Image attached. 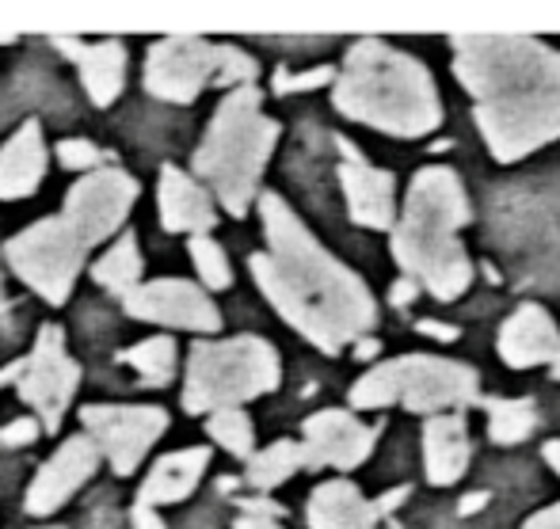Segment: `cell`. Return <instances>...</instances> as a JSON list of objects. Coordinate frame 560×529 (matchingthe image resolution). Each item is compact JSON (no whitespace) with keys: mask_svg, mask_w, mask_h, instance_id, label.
I'll return each instance as SVG.
<instances>
[{"mask_svg":"<svg viewBox=\"0 0 560 529\" xmlns=\"http://www.w3.org/2000/svg\"><path fill=\"white\" fill-rule=\"evenodd\" d=\"M259 213H264L267 251L252 256L248 267L275 309L328 354L366 336L377 309L359 274L336 263L279 195H264Z\"/></svg>","mask_w":560,"mask_h":529,"instance_id":"6da1fadb","label":"cell"},{"mask_svg":"<svg viewBox=\"0 0 560 529\" xmlns=\"http://www.w3.org/2000/svg\"><path fill=\"white\" fill-rule=\"evenodd\" d=\"M454 73L477 99L495 161L511 164L560 138V54L530 35H454Z\"/></svg>","mask_w":560,"mask_h":529,"instance_id":"7a4b0ae2","label":"cell"},{"mask_svg":"<svg viewBox=\"0 0 560 529\" xmlns=\"http://www.w3.org/2000/svg\"><path fill=\"white\" fill-rule=\"evenodd\" d=\"M336 107L393 138H423L443 122L431 73L412 54L393 50L382 38L351 46L343 73H336Z\"/></svg>","mask_w":560,"mask_h":529,"instance_id":"3957f363","label":"cell"},{"mask_svg":"<svg viewBox=\"0 0 560 529\" xmlns=\"http://www.w3.org/2000/svg\"><path fill=\"white\" fill-rule=\"evenodd\" d=\"M469 221L462 179L450 168H428L412 179V191L405 202V218L393 233V256L400 271L416 286L431 290L439 302H454L465 294L472 271L465 256L457 228Z\"/></svg>","mask_w":560,"mask_h":529,"instance_id":"277c9868","label":"cell"},{"mask_svg":"<svg viewBox=\"0 0 560 529\" xmlns=\"http://www.w3.org/2000/svg\"><path fill=\"white\" fill-rule=\"evenodd\" d=\"M279 141V126L259 110L256 84L233 89L210 118V130L195 153V172L218 191L222 207L241 218L264 176V164Z\"/></svg>","mask_w":560,"mask_h":529,"instance_id":"5b68a950","label":"cell"},{"mask_svg":"<svg viewBox=\"0 0 560 529\" xmlns=\"http://www.w3.org/2000/svg\"><path fill=\"white\" fill-rule=\"evenodd\" d=\"M279 385V354L267 339L236 336L225 343H195L187 358L184 408L225 412L244 400H256Z\"/></svg>","mask_w":560,"mask_h":529,"instance_id":"8992f818","label":"cell"},{"mask_svg":"<svg viewBox=\"0 0 560 529\" xmlns=\"http://www.w3.org/2000/svg\"><path fill=\"white\" fill-rule=\"evenodd\" d=\"M472 400H477V369L431 354H405L397 362H385L351 389L354 408L405 404L408 412H435Z\"/></svg>","mask_w":560,"mask_h":529,"instance_id":"52a82bcc","label":"cell"},{"mask_svg":"<svg viewBox=\"0 0 560 529\" xmlns=\"http://www.w3.org/2000/svg\"><path fill=\"white\" fill-rule=\"evenodd\" d=\"M210 81L218 84H252L256 61L236 46H210L195 35H168L149 46L145 89L168 104H191Z\"/></svg>","mask_w":560,"mask_h":529,"instance_id":"ba28073f","label":"cell"},{"mask_svg":"<svg viewBox=\"0 0 560 529\" xmlns=\"http://www.w3.org/2000/svg\"><path fill=\"white\" fill-rule=\"evenodd\" d=\"M12 271L35 290L38 297H46L50 305H61L73 290L77 274L84 263V244L73 228L66 225V218H46L38 225L23 228L20 236H12L4 248Z\"/></svg>","mask_w":560,"mask_h":529,"instance_id":"9c48e42d","label":"cell"},{"mask_svg":"<svg viewBox=\"0 0 560 529\" xmlns=\"http://www.w3.org/2000/svg\"><path fill=\"white\" fill-rule=\"evenodd\" d=\"M77 385H81V366L66 354V339H61L58 324H46V328L38 331L31 358L23 362L20 397L27 400L31 408H38L46 431H58Z\"/></svg>","mask_w":560,"mask_h":529,"instance_id":"30bf717a","label":"cell"},{"mask_svg":"<svg viewBox=\"0 0 560 529\" xmlns=\"http://www.w3.org/2000/svg\"><path fill=\"white\" fill-rule=\"evenodd\" d=\"M81 423L89 426V438L96 442V449H104L112 469L118 477H126V472L138 469L141 457L149 454V446L164 434L168 415L161 408L104 404V408H84Z\"/></svg>","mask_w":560,"mask_h":529,"instance_id":"8fae6325","label":"cell"},{"mask_svg":"<svg viewBox=\"0 0 560 529\" xmlns=\"http://www.w3.org/2000/svg\"><path fill=\"white\" fill-rule=\"evenodd\" d=\"M133 199H138V184L126 172L104 168L96 176L81 179L66 199V225L81 236V244H100L112 236L122 218L130 213Z\"/></svg>","mask_w":560,"mask_h":529,"instance_id":"7c38bea8","label":"cell"},{"mask_svg":"<svg viewBox=\"0 0 560 529\" xmlns=\"http://www.w3.org/2000/svg\"><path fill=\"white\" fill-rule=\"evenodd\" d=\"M126 313L153 324H168V328H187V331H214L222 317H218L214 302L202 294L199 286L179 279H161L138 286L126 294Z\"/></svg>","mask_w":560,"mask_h":529,"instance_id":"4fadbf2b","label":"cell"},{"mask_svg":"<svg viewBox=\"0 0 560 529\" xmlns=\"http://www.w3.org/2000/svg\"><path fill=\"white\" fill-rule=\"evenodd\" d=\"M339 179H343L347 210L354 225L389 228L397 225V184L389 172L374 168L351 141L339 138Z\"/></svg>","mask_w":560,"mask_h":529,"instance_id":"5bb4252c","label":"cell"},{"mask_svg":"<svg viewBox=\"0 0 560 529\" xmlns=\"http://www.w3.org/2000/svg\"><path fill=\"white\" fill-rule=\"evenodd\" d=\"M302 431H305L302 457L313 469H320V465L354 469V465L366 461V454L374 449V431L362 426L347 412H320V415H313V420H305Z\"/></svg>","mask_w":560,"mask_h":529,"instance_id":"9a60e30c","label":"cell"},{"mask_svg":"<svg viewBox=\"0 0 560 529\" xmlns=\"http://www.w3.org/2000/svg\"><path fill=\"white\" fill-rule=\"evenodd\" d=\"M100 449L92 438H69L50 461L38 469L35 484L27 487V510L31 515H54L84 480L96 472Z\"/></svg>","mask_w":560,"mask_h":529,"instance_id":"2e32d148","label":"cell"},{"mask_svg":"<svg viewBox=\"0 0 560 529\" xmlns=\"http://www.w3.org/2000/svg\"><path fill=\"white\" fill-rule=\"evenodd\" d=\"M500 354L508 366L530 369L541 362H557L560 354V328L541 305H523L500 331Z\"/></svg>","mask_w":560,"mask_h":529,"instance_id":"e0dca14e","label":"cell"},{"mask_svg":"<svg viewBox=\"0 0 560 529\" xmlns=\"http://www.w3.org/2000/svg\"><path fill=\"white\" fill-rule=\"evenodd\" d=\"M54 46H58L66 58L77 61L92 104L96 107L115 104V96L122 92V81H126V46L118 43V38L92 43V46H81V38H54Z\"/></svg>","mask_w":560,"mask_h":529,"instance_id":"ac0fdd59","label":"cell"},{"mask_svg":"<svg viewBox=\"0 0 560 529\" xmlns=\"http://www.w3.org/2000/svg\"><path fill=\"white\" fill-rule=\"evenodd\" d=\"M156 207H161V221L168 233H210L218 221L214 202L210 195L195 184L191 176H184L179 168L161 172V195H156Z\"/></svg>","mask_w":560,"mask_h":529,"instance_id":"d6986e66","label":"cell"},{"mask_svg":"<svg viewBox=\"0 0 560 529\" xmlns=\"http://www.w3.org/2000/svg\"><path fill=\"white\" fill-rule=\"evenodd\" d=\"M46 176V145H43V126L35 118L12 133L4 149H0V199H27Z\"/></svg>","mask_w":560,"mask_h":529,"instance_id":"ffe728a7","label":"cell"},{"mask_svg":"<svg viewBox=\"0 0 560 529\" xmlns=\"http://www.w3.org/2000/svg\"><path fill=\"white\" fill-rule=\"evenodd\" d=\"M210 465V454L202 446L195 449H179V454H168L153 465L149 480L141 484V507H161V503H179L195 492V484L202 480Z\"/></svg>","mask_w":560,"mask_h":529,"instance_id":"44dd1931","label":"cell"},{"mask_svg":"<svg viewBox=\"0 0 560 529\" xmlns=\"http://www.w3.org/2000/svg\"><path fill=\"white\" fill-rule=\"evenodd\" d=\"M423 457H428V480L439 487L454 484L469 465V434L462 415H435L423 426Z\"/></svg>","mask_w":560,"mask_h":529,"instance_id":"7402d4cb","label":"cell"},{"mask_svg":"<svg viewBox=\"0 0 560 529\" xmlns=\"http://www.w3.org/2000/svg\"><path fill=\"white\" fill-rule=\"evenodd\" d=\"M377 507L347 480L320 484L310 499V529H374Z\"/></svg>","mask_w":560,"mask_h":529,"instance_id":"603a6c76","label":"cell"},{"mask_svg":"<svg viewBox=\"0 0 560 529\" xmlns=\"http://www.w3.org/2000/svg\"><path fill=\"white\" fill-rule=\"evenodd\" d=\"M92 279H96L100 286L115 290V294H130V290H138L141 256H138V240H133V233L118 236L115 248L107 251L96 267H92Z\"/></svg>","mask_w":560,"mask_h":529,"instance_id":"cb8c5ba5","label":"cell"},{"mask_svg":"<svg viewBox=\"0 0 560 529\" xmlns=\"http://www.w3.org/2000/svg\"><path fill=\"white\" fill-rule=\"evenodd\" d=\"M298 469H305V457H302V446L294 442H275L271 449L252 457L248 465V484L252 487H275L282 480H290Z\"/></svg>","mask_w":560,"mask_h":529,"instance_id":"d4e9b609","label":"cell"},{"mask_svg":"<svg viewBox=\"0 0 560 529\" xmlns=\"http://www.w3.org/2000/svg\"><path fill=\"white\" fill-rule=\"evenodd\" d=\"M538 415H534L530 400H492L488 404V438L500 446H515L534 431Z\"/></svg>","mask_w":560,"mask_h":529,"instance_id":"484cf974","label":"cell"},{"mask_svg":"<svg viewBox=\"0 0 560 529\" xmlns=\"http://www.w3.org/2000/svg\"><path fill=\"white\" fill-rule=\"evenodd\" d=\"M126 366H133L149 385H168L172 381V369H176V343L164 336L156 339H145L141 346L122 354Z\"/></svg>","mask_w":560,"mask_h":529,"instance_id":"4316f807","label":"cell"},{"mask_svg":"<svg viewBox=\"0 0 560 529\" xmlns=\"http://www.w3.org/2000/svg\"><path fill=\"white\" fill-rule=\"evenodd\" d=\"M210 438L222 442L233 457H248L252 454V420L244 408H225V412L210 415Z\"/></svg>","mask_w":560,"mask_h":529,"instance_id":"83f0119b","label":"cell"},{"mask_svg":"<svg viewBox=\"0 0 560 529\" xmlns=\"http://www.w3.org/2000/svg\"><path fill=\"white\" fill-rule=\"evenodd\" d=\"M191 256H195V267H199V279L207 282L210 290L233 286V271H229L222 244H214L210 236H191Z\"/></svg>","mask_w":560,"mask_h":529,"instance_id":"f1b7e54d","label":"cell"},{"mask_svg":"<svg viewBox=\"0 0 560 529\" xmlns=\"http://www.w3.org/2000/svg\"><path fill=\"white\" fill-rule=\"evenodd\" d=\"M336 81V69H310V73H279L275 77V92L287 96V92H305V89H320V84Z\"/></svg>","mask_w":560,"mask_h":529,"instance_id":"f546056e","label":"cell"},{"mask_svg":"<svg viewBox=\"0 0 560 529\" xmlns=\"http://www.w3.org/2000/svg\"><path fill=\"white\" fill-rule=\"evenodd\" d=\"M58 156H61V164H66V168H96V164L104 161V153H100V149L92 145V141H84V138L61 141Z\"/></svg>","mask_w":560,"mask_h":529,"instance_id":"4dcf8cb0","label":"cell"},{"mask_svg":"<svg viewBox=\"0 0 560 529\" xmlns=\"http://www.w3.org/2000/svg\"><path fill=\"white\" fill-rule=\"evenodd\" d=\"M38 438V423L35 420H15L0 431V446H27V442Z\"/></svg>","mask_w":560,"mask_h":529,"instance_id":"1f68e13d","label":"cell"},{"mask_svg":"<svg viewBox=\"0 0 560 529\" xmlns=\"http://www.w3.org/2000/svg\"><path fill=\"white\" fill-rule=\"evenodd\" d=\"M420 331L431 339H443V343H454L457 339V328L454 324H439V320H420Z\"/></svg>","mask_w":560,"mask_h":529,"instance_id":"d6a6232c","label":"cell"},{"mask_svg":"<svg viewBox=\"0 0 560 529\" xmlns=\"http://www.w3.org/2000/svg\"><path fill=\"white\" fill-rule=\"evenodd\" d=\"M133 529H164L161 526V515H156V510L153 507H141V503H138V507H133Z\"/></svg>","mask_w":560,"mask_h":529,"instance_id":"836d02e7","label":"cell"},{"mask_svg":"<svg viewBox=\"0 0 560 529\" xmlns=\"http://www.w3.org/2000/svg\"><path fill=\"white\" fill-rule=\"evenodd\" d=\"M416 294H420V286H416L412 279H400L397 286H393V305H397V309H400V305H412Z\"/></svg>","mask_w":560,"mask_h":529,"instance_id":"e575fe53","label":"cell"},{"mask_svg":"<svg viewBox=\"0 0 560 529\" xmlns=\"http://www.w3.org/2000/svg\"><path fill=\"white\" fill-rule=\"evenodd\" d=\"M523 529H560V503L549 510H541V515H534Z\"/></svg>","mask_w":560,"mask_h":529,"instance_id":"d590c367","label":"cell"},{"mask_svg":"<svg viewBox=\"0 0 560 529\" xmlns=\"http://www.w3.org/2000/svg\"><path fill=\"white\" fill-rule=\"evenodd\" d=\"M236 529H282L279 518H267V515H244Z\"/></svg>","mask_w":560,"mask_h":529,"instance_id":"8d00e7d4","label":"cell"},{"mask_svg":"<svg viewBox=\"0 0 560 529\" xmlns=\"http://www.w3.org/2000/svg\"><path fill=\"white\" fill-rule=\"evenodd\" d=\"M408 499V487H397V492H389V495H382V503H374L377 507V515H382V510H393V507H400V503Z\"/></svg>","mask_w":560,"mask_h":529,"instance_id":"74e56055","label":"cell"},{"mask_svg":"<svg viewBox=\"0 0 560 529\" xmlns=\"http://www.w3.org/2000/svg\"><path fill=\"white\" fill-rule=\"evenodd\" d=\"M485 503H488V495L480 492V495H469V499H462V507H457V510H462V515H472V510H480Z\"/></svg>","mask_w":560,"mask_h":529,"instance_id":"f35d334b","label":"cell"},{"mask_svg":"<svg viewBox=\"0 0 560 529\" xmlns=\"http://www.w3.org/2000/svg\"><path fill=\"white\" fill-rule=\"evenodd\" d=\"M546 461L553 465L557 477H560V438H557V442H549V446H546Z\"/></svg>","mask_w":560,"mask_h":529,"instance_id":"ab89813d","label":"cell"},{"mask_svg":"<svg viewBox=\"0 0 560 529\" xmlns=\"http://www.w3.org/2000/svg\"><path fill=\"white\" fill-rule=\"evenodd\" d=\"M20 374H23V362H12V366H8V369H0V385L12 381V377H15V381H20Z\"/></svg>","mask_w":560,"mask_h":529,"instance_id":"60d3db41","label":"cell"},{"mask_svg":"<svg viewBox=\"0 0 560 529\" xmlns=\"http://www.w3.org/2000/svg\"><path fill=\"white\" fill-rule=\"evenodd\" d=\"M377 354V339H359V358H370Z\"/></svg>","mask_w":560,"mask_h":529,"instance_id":"b9f144b4","label":"cell"},{"mask_svg":"<svg viewBox=\"0 0 560 529\" xmlns=\"http://www.w3.org/2000/svg\"><path fill=\"white\" fill-rule=\"evenodd\" d=\"M0 43H12V31H0Z\"/></svg>","mask_w":560,"mask_h":529,"instance_id":"7bdbcfd3","label":"cell"},{"mask_svg":"<svg viewBox=\"0 0 560 529\" xmlns=\"http://www.w3.org/2000/svg\"><path fill=\"white\" fill-rule=\"evenodd\" d=\"M553 377L560 381V354H557V362H553Z\"/></svg>","mask_w":560,"mask_h":529,"instance_id":"ee69618b","label":"cell"}]
</instances>
